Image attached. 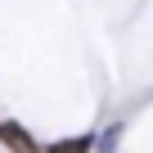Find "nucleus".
Listing matches in <instances>:
<instances>
[{
	"label": "nucleus",
	"mask_w": 153,
	"mask_h": 153,
	"mask_svg": "<svg viewBox=\"0 0 153 153\" xmlns=\"http://www.w3.org/2000/svg\"><path fill=\"white\" fill-rule=\"evenodd\" d=\"M36 153H41V149H36Z\"/></svg>",
	"instance_id": "4"
},
{
	"label": "nucleus",
	"mask_w": 153,
	"mask_h": 153,
	"mask_svg": "<svg viewBox=\"0 0 153 153\" xmlns=\"http://www.w3.org/2000/svg\"><path fill=\"white\" fill-rule=\"evenodd\" d=\"M41 153H95V135H68V140H50Z\"/></svg>",
	"instance_id": "2"
},
{
	"label": "nucleus",
	"mask_w": 153,
	"mask_h": 153,
	"mask_svg": "<svg viewBox=\"0 0 153 153\" xmlns=\"http://www.w3.org/2000/svg\"><path fill=\"white\" fill-rule=\"evenodd\" d=\"M117 140H122V122H113L95 135V153H117Z\"/></svg>",
	"instance_id": "3"
},
{
	"label": "nucleus",
	"mask_w": 153,
	"mask_h": 153,
	"mask_svg": "<svg viewBox=\"0 0 153 153\" xmlns=\"http://www.w3.org/2000/svg\"><path fill=\"white\" fill-rule=\"evenodd\" d=\"M0 144H5L9 153H36V149H41L23 122H0Z\"/></svg>",
	"instance_id": "1"
}]
</instances>
